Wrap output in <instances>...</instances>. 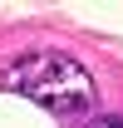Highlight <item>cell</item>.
<instances>
[{
    "label": "cell",
    "mask_w": 123,
    "mask_h": 128,
    "mask_svg": "<svg viewBox=\"0 0 123 128\" xmlns=\"http://www.w3.org/2000/svg\"><path fill=\"white\" fill-rule=\"evenodd\" d=\"M84 128H123V113H98V118H84Z\"/></svg>",
    "instance_id": "7a4b0ae2"
},
{
    "label": "cell",
    "mask_w": 123,
    "mask_h": 128,
    "mask_svg": "<svg viewBox=\"0 0 123 128\" xmlns=\"http://www.w3.org/2000/svg\"><path fill=\"white\" fill-rule=\"evenodd\" d=\"M0 89L34 98V104H44L59 118H89V108H94L89 69L74 54H64V49H30V54L10 59L0 69Z\"/></svg>",
    "instance_id": "6da1fadb"
}]
</instances>
